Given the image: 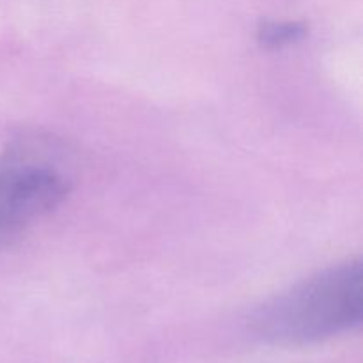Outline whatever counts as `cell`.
<instances>
[{
  "label": "cell",
  "instance_id": "cell-1",
  "mask_svg": "<svg viewBox=\"0 0 363 363\" xmlns=\"http://www.w3.org/2000/svg\"><path fill=\"white\" fill-rule=\"evenodd\" d=\"M362 315L363 266L360 259H351L262 303L252 315L250 328L268 344L305 346L358 328Z\"/></svg>",
  "mask_w": 363,
  "mask_h": 363
},
{
  "label": "cell",
  "instance_id": "cell-2",
  "mask_svg": "<svg viewBox=\"0 0 363 363\" xmlns=\"http://www.w3.org/2000/svg\"><path fill=\"white\" fill-rule=\"evenodd\" d=\"M71 181L55 162L25 145L0 155V250L57 208Z\"/></svg>",
  "mask_w": 363,
  "mask_h": 363
},
{
  "label": "cell",
  "instance_id": "cell-3",
  "mask_svg": "<svg viewBox=\"0 0 363 363\" xmlns=\"http://www.w3.org/2000/svg\"><path fill=\"white\" fill-rule=\"evenodd\" d=\"M307 34V27L298 21H262L257 39L264 48H282L300 41Z\"/></svg>",
  "mask_w": 363,
  "mask_h": 363
}]
</instances>
